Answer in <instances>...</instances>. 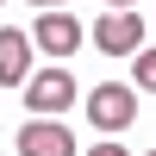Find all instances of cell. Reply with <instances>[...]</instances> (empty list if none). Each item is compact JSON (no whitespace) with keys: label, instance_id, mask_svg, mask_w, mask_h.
Masks as SVG:
<instances>
[{"label":"cell","instance_id":"3957f363","mask_svg":"<svg viewBox=\"0 0 156 156\" xmlns=\"http://www.w3.org/2000/svg\"><path fill=\"white\" fill-rule=\"evenodd\" d=\"M87 37H94V50H106V56H137V50H144V19H137L131 6H106Z\"/></svg>","mask_w":156,"mask_h":156},{"label":"cell","instance_id":"6da1fadb","mask_svg":"<svg viewBox=\"0 0 156 156\" xmlns=\"http://www.w3.org/2000/svg\"><path fill=\"white\" fill-rule=\"evenodd\" d=\"M25 106H31V119H62V112L75 106V75H69V62L31 69V81H25Z\"/></svg>","mask_w":156,"mask_h":156},{"label":"cell","instance_id":"52a82bcc","mask_svg":"<svg viewBox=\"0 0 156 156\" xmlns=\"http://www.w3.org/2000/svg\"><path fill=\"white\" fill-rule=\"evenodd\" d=\"M131 87L156 94V50H137V81H131Z\"/></svg>","mask_w":156,"mask_h":156},{"label":"cell","instance_id":"277c9868","mask_svg":"<svg viewBox=\"0 0 156 156\" xmlns=\"http://www.w3.org/2000/svg\"><path fill=\"white\" fill-rule=\"evenodd\" d=\"M81 37H87V25L75 19L69 6H50V12H37V25H31V44L44 50V56H75V50H81Z\"/></svg>","mask_w":156,"mask_h":156},{"label":"cell","instance_id":"30bf717a","mask_svg":"<svg viewBox=\"0 0 156 156\" xmlns=\"http://www.w3.org/2000/svg\"><path fill=\"white\" fill-rule=\"evenodd\" d=\"M106 6H131V0H106Z\"/></svg>","mask_w":156,"mask_h":156},{"label":"cell","instance_id":"ba28073f","mask_svg":"<svg viewBox=\"0 0 156 156\" xmlns=\"http://www.w3.org/2000/svg\"><path fill=\"white\" fill-rule=\"evenodd\" d=\"M81 156H131V150H119L112 137H100V144H94V150H81Z\"/></svg>","mask_w":156,"mask_h":156},{"label":"cell","instance_id":"5b68a950","mask_svg":"<svg viewBox=\"0 0 156 156\" xmlns=\"http://www.w3.org/2000/svg\"><path fill=\"white\" fill-rule=\"evenodd\" d=\"M12 144H19V156H75V150H81L62 119H25Z\"/></svg>","mask_w":156,"mask_h":156},{"label":"cell","instance_id":"9c48e42d","mask_svg":"<svg viewBox=\"0 0 156 156\" xmlns=\"http://www.w3.org/2000/svg\"><path fill=\"white\" fill-rule=\"evenodd\" d=\"M31 6H44V12H50V6H62V0H31Z\"/></svg>","mask_w":156,"mask_h":156},{"label":"cell","instance_id":"7a4b0ae2","mask_svg":"<svg viewBox=\"0 0 156 156\" xmlns=\"http://www.w3.org/2000/svg\"><path fill=\"white\" fill-rule=\"evenodd\" d=\"M87 119H94L100 137L131 131V119H137V87H131V81H100L94 94H87Z\"/></svg>","mask_w":156,"mask_h":156},{"label":"cell","instance_id":"8fae6325","mask_svg":"<svg viewBox=\"0 0 156 156\" xmlns=\"http://www.w3.org/2000/svg\"><path fill=\"white\" fill-rule=\"evenodd\" d=\"M144 156H156V150H144Z\"/></svg>","mask_w":156,"mask_h":156},{"label":"cell","instance_id":"7c38bea8","mask_svg":"<svg viewBox=\"0 0 156 156\" xmlns=\"http://www.w3.org/2000/svg\"><path fill=\"white\" fill-rule=\"evenodd\" d=\"M0 6H6V0H0Z\"/></svg>","mask_w":156,"mask_h":156},{"label":"cell","instance_id":"8992f818","mask_svg":"<svg viewBox=\"0 0 156 156\" xmlns=\"http://www.w3.org/2000/svg\"><path fill=\"white\" fill-rule=\"evenodd\" d=\"M31 31H12V25H6V31H0V81H6V87H25V81H31Z\"/></svg>","mask_w":156,"mask_h":156}]
</instances>
